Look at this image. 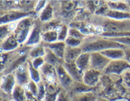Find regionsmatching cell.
<instances>
[{"label":"cell","mask_w":130,"mask_h":101,"mask_svg":"<svg viewBox=\"0 0 130 101\" xmlns=\"http://www.w3.org/2000/svg\"><path fill=\"white\" fill-rule=\"evenodd\" d=\"M45 47L47 48L48 49H50L55 54H56L58 57H59L60 58L63 59L64 57V53L65 49H66V43L64 41H56L54 43L51 44H43Z\"/></svg>","instance_id":"d6986e66"},{"label":"cell","mask_w":130,"mask_h":101,"mask_svg":"<svg viewBox=\"0 0 130 101\" xmlns=\"http://www.w3.org/2000/svg\"><path fill=\"white\" fill-rule=\"evenodd\" d=\"M48 2L46 1H38L35 3V6H34V11L35 13L37 14H40V12L42 11L44 7L46 6Z\"/></svg>","instance_id":"60d3db41"},{"label":"cell","mask_w":130,"mask_h":101,"mask_svg":"<svg viewBox=\"0 0 130 101\" xmlns=\"http://www.w3.org/2000/svg\"><path fill=\"white\" fill-rule=\"evenodd\" d=\"M26 101H42V100L38 99V98H35V99H27Z\"/></svg>","instance_id":"bcb514c9"},{"label":"cell","mask_w":130,"mask_h":101,"mask_svg":"<svg viewBox=\"0 0 130 101\" xmlns=\"http://www.w3.org/2000/svg\"><path fill=\"white\" fill-rule=\"evenodd\" d=\"M41 22L36 21L34 22V27H32L31 32L25 42V46L34 47L42 43V26L41 25Z\"/></svg>","instance_id":"5b68a950"},{"label":"cell","mask_w":130,"mask_h":101,"mask_svg":"<svg viewBox=\"0 0 130 101\" xmlns=\"http://www.w3.org/2000/svg\"><path fill=\"white\" fill-rule=\"evenodd\" d=\"M13 74L15 78L16 84L20 85V86L24 87V85L28 84L31 81L29 71H28V62L21 65V66H19L17 69H15L13 72Z\"/></svg>","instance_id":"30bf717a"},{"label":"cell","mask_w":130,"mask_h":101,"mask_svg":"<svg viewBox=\"0 0 130 101\" xmlns=\"http://www.w3.org/2000/svg\"><path fill=\"white\" fill-rule=\"evenodd\" d=\"M29 62L32 66L35 69H37V70H40L41 67L46 63L45 62L44 58H34V59H29Z\"/></svg>","instance_id":"74e56055"},{"label":"cell","mask_w":130,"mask_h":101,"mask_svg":"<svg viewBox=\"0 0 130 101\" xmlns=\"http://www.w3.org/2000/svg\"><path fill=\"white\" fill-rule=\"evenodd\" d=\"M111 60L108 59L100 52H93L90 55V68L93 70L103 72L108 66Z\"/></svg>","instance_id":"ba28073f"},{"label":"cell","mask_w":130,"mask_h":101,"mask_svg":"<svg viewBox=\"0 0 130 101\" xmlns=\"http://www.w3.org/2000/svg\"><path fill=\"white\" fill-rule=\"evenodd\" d=\"M53 17H54V8L51 3L48 2L46 6L38 15V19L41 23H46L53 20Z\"/></svg>","instance_id":"44dd1931"},{"label":"cell","mask_w":130,"mask_h":101,"mask_svg":"<svg viewBox=\"0 0 130 101\" xmlns=\"http://www.w3.org/2000/svg\"><path fill=\"white\" fill-rule=\"evenodd\" d=\"M11 99H12L13 101H26L27 98L25 90H24V87L16 84L13 91H12Z\"/></svg>","instance_id":"4316f807"},{"label":"cell","mask_w":130,"mask_h":101,"mask_svg":"<svg viewBox=\"0 0 130 101\" xmlns=\"http://www.w3.org/2000/svg\"><path fill=\"white\" fill-rule=\"evenodd\" d=\"M109 9L124 12H130V6L124 1H107L106 2Z\"/></svg>","instance_id":"d4e9b609"},{"label":"cell","mask_w":130,"mask_h":101,"mask_svg":"<svg viewBox=\"0 0 130 101\" xmlns=\"http://www.w3.org/2000/svg\"><path fill=\"white\" fill-rule=\"evenodd\" d=\"M24 88L26 90L29 91L35 97H38V83H34V81H30L28 84L24 85Z\"/></svg>","instance_id":"d590c367"},{"label":"cell","mask_w":130,"mask_h":101,"mask_svg":"<svg viewBox=\"0 0 130 101\" xmlns=\"http://www.w3.org/2000/svg\"><path fill=\"white\" fill-rule=\"evenodd\" d=\"M93 20H94L93 22V25L101 27L103 32H112V33L130 32V19L115 20L102 16H97L93 18Z\"/></svg>","instance_id":"7a4b0ae2"},{"label":"cell","mask_w":130,"mask_h":101,"mask_svg":"<svg viewBox=\"0 0 130 101\" xmlns=\"http://www.w3.org/2000/svg\"><path fill=\"white\" fill-rule=\"evenodd\" d=\"M59 93H46L44 99L42 101H56L57 100V96H58Z\"/></svg>","instance_id":"b9f144b4"},{"label":"cell","mask_w":130,"mask_h":101,"mask_svg":"<svg viewBox=\"0 0 130 101\" xmlns=\"http://www.w3.org/2000/svg\"><path fill=\"white\" fill-rule=\"evenodd\" d=\"M81 47H69L67 46L64 53L63 61L66 63H75L76 59L82 54Z\"/></svg>","instance_id":"9a60e30c"},{"label":"cell","mask_w":130,"mask_h":101,"mask_svg":"<svg viewBox=\"0 0 130 101\" xmlns=\"http://www.w3.org/2000/svg\"><path fill=\"white\" fill-rule=\"evenodd\" d=\"M128 70H130V64L125 59L114 60L110 62L103 73L107 75H120Z\"/></svg>","instance_id":"277c9868"},{"label":"cell","mask_w":130,"mask_h":101,"mask_svg":"<svg viewBox=\"0 0 130 101\" xmlns=\"http://www.w3.org/2000/svg\"><path fill=\"white\" fill-rule=\"evenodd\" d=\"M124 59L130 64V48H126V49H125Z\"/></svg>","instance_id":"7bdbcfd3"},{"label":"cell","mask_w":130,"mask_h":101,"mask_svg":"<svg viewBox=\"0 0 130 101\" xmlns=\"http://www.w3.org/2000/svg\"><path fill=\"white\" fill-rule=\"evenodd\" d=\"M45 95H46V87H45V83L42 81L38 83V92L37 98L42 101Z\"/></svg>","instance_id":"ab89813d"},{"label":"cell","mask_w":130,"mask_h":101,"mask_svg":"<svg viewBox=\"0 0 130 101\" xmlns=\"http://www.w3.org/2000/svg\"><path fill=\"white\" fill-rule=\"evenodd\" d=\"M63 23H61L60 21L59 20H51V21L44 23L43 28H42V31L43 32H46V31H52V30H57L58 31L59 28L61 27Z\"/></svg>","instance_id":"1f68e13d"},{"label":"cell","mask_w":130,"mask_h":101,"mask_svg":"<svg viewBox=\"0 0 130 101\" xmlns=\"http://www.w3.org/2000/svg\"><path fill=\"white\" fill-rule=\"evenodd\" d=\"M55 68H56V72H57V77H58L59 85L61 88H63V90L68 91L74 81L72 80L71 76L68 74V73L64 69L63 65L56 66Z\"/></svg>","instance_id":"8fae6325"},{"label":"cell","mask_w":130,"mask_h":101,"mask_svg":"<svg viewBox=\"0 0 130 101\" xmlns=\"http://www.w3.org/2000/svg\"><path fill=\"white\" fill-rule=\"evenodd\" d=\"M90 55L91 53L83 52L75 62L76 66L84 73L90 69Z\"/></svg>","instance_id":"ac0fdd59"},{"label":"cell","mask_w":130,"mask_h":101,"mask_svg":"<svg viewBox=\"0 0 130 101\" xmlns=\"http://www.w3.org/2000/svg\"><path fill=\"white\" fill-rule=\"evenodd\" d=\"M103 17L115 19V20H126L130 19V12H124V11H114L108 9L107 13L105 14Z\"/></svg>","instance_id":"603a6c76"},{"label":"cell","mask_w":130,"mask_h":101,"mask_svg":"<svg viewBox=\"0 0 130 101\" xmlns=\"http://www.w3.org/2000/svg\"><path fill=\"white\" fill-rule=\"evenodd\" d=\"M45 54H46V47L43 43H42L38 45L31 48L28 57H29V59H34L37 58H44Z\"/></svg>","instance_id":"83f0119b"},{"label":"cell","mask_w":130,"mask_h":101,"mask_svg":"<svg viewBox=\"0 0 130 101\" xmlns=\"http://www.w3.org/2000/svg\"><path fill=\"white\" fill-rule=\"evenodd\" d=\"M114 41L119 43L122 45L126 47V48H130V36H122L117 38H110Z\"/></svg>","instance_id":"8d00e7d4"},{"label":"cell","mask_w":130,"mask_h":101,"mask_svg":"<svg viewBox=\"0 0 130 101\" xmlns=\"http://www.w3.org/2000/svg\"><path fill=\"white\" fill-rule=\"evenodd\" d=\"M3 74V73H1V74H0V81H1V79H2Z\"/></svg>","instance_id":"c3c4849f"},{"label":"cell","mask_w":130,"mask_h":101,"mask_svg":"<svg viewBox=\"0 0 130 101\" xmlns=\"http://www.w3.org/2000/svg\"><path fill=\"white\" fill-rule=\"evenodd\" d=\"M16 86V81L13 73L3 74L0 81V91L6 96H11L15 87Z\"/></svg>","instance_id":"8992f818"},{"label":"cell","mask_w":130,"mask_h":101,"mask_svg":"<svg viewBox=\"0 0 130 101\" xmlns=\"http://www.w3.org/2000/svg\"><path fill=\"white\" fill-rule=\"evenodd\" d=\"M3 14H4V13H3V11H0V17H1V16H2V15H3Z\"/></svg>","instance_id":"681fc988"},{"label":"cell","mask_w":130,"mask_h":101,"mask_svg":"<svg viewBox=\"0 0 130 101\" xmlns=\"http://www.w3.org/2000/svg\"><path fill=\"white\" fill-rule=\"evenodd\" d=\"M34 20L30 16L20 19L15 23L12 34L15 36V39L17 40L20 44H22L24 43L25 44L32 28L34 27Z\"/></svg>","instance_id":"3957f363"},{"label":"cell","mask_w":130,"mask_h":101,"mask_svg":"<svg viewBox=\"0 0 130 101\" xmlns=\"http://www.w3.org/2000/svg\"><path fill=\"white\" fill-rule=\"evenodd\" d=\"M12 32H13V29H12V28H11V23L0 25V44H1L8 36H10L12 33Z\"/></svg>","instance_id":"4dcf8cb0"},{"label":"cell","mask_w":130,"mask_h":101,"mask_svg":"<svg viewBox=\"0 0 130 101\" xmlns=\"http://www.w3.org/2000/svg\"><path fill=\"white\" fill-rule=\"evenodd\" d=\"M77 4V1H61L60 8L62 15L65 18L72 17L74 15Z\"/></svg>","instance_id":"e0dca14e"},{"label":"cell","mask_w":130,"mask_h":101,"mask_svg":"<svg viewBox=\"0 0 130 101\" xmlns=\"http://www.w3.org/2000/svg\"><path fill=\"white\" fill-rule=\"evenodd\" d=\"M3 93H2V91H0V101H3L4 100V99H5L6 98V97H3Z\"/></svg>","instance_id":"f6af8a7d"},{"label":"cell","mask_w":130,"mask_h":101,"mask_svg":"<svg viewBox=\"0 0 130 101\" xmlns=\"http://www.w3.org/2000/svg\"><path fill=\"white\" fill-rule=\"evenodd\" d=\"M28 71H29V75H30V79L31 81H34L36 83H39L42 82V75L39 70H37L34 66H32L29 59L28 61Z\"/></svg>","instance_id":"f546056e"},{"label":"cell","mask_w":130,"mask_h":101,"mask_svg":"<svg viewBox=\"0 0 130 101\" xmlns=\"http://www.w3.org/2000/svg\"><path fill=\"white\" fill-rule=\"evenodd\" d=\"M103 72L93 70V69H89L84 73L83 76V83L91 87H96L98 83H99L101 76Z\"/></svg>","instance_id":"7c38bea8"},{"label":"cell","mask_w":130,"mask_h":101,"mask_svg":"<svg viewBox=\"0 0 130 101\" xmlns=\"http://www.w3.org/2000/svg\"><path fill=\"white\" fill-rule=\"evenodd\" d=\"M42 75V81L44 83L49 84H59L58 77H57L56 68L50 64L45 63L40 69Z\"/></svg>","instance_id":"52a82bcc"},{"label":"cell","mask_w":130,"mask_h":101,"mask_svg":"<svg viewBox=\"0 0 130 101\" xmlns=\"http://www.w3.org/2000/svg\"><path fill=\"white\" fill-rule=\"evenodd\" d=\"M15 52V51H14ZM14 52L0 53V74L4 73L15 55Z\"/></svg>","instance_id":"484cf974"},{"label":"cell","mask_w":130,"mask_h":101,"mask_svg":"<svg viewBox=\"0 0 130 101\" xmlns=\"http://www.w3.org/2000/svg\"><path fill=\"white\" fill-rule=\"evenodd\" d=\"M56 101H71V96L67 91H65L63 88H61L59 95L57 96Z\"/></svg>","instance_id":"f35d334b"},{"label":"cell","mask_w":130,"mask_h":101,"mask_svg":"<svg viewBox=\"0 0 130 101\" xmlns=\"http://www.w3.org/2000/svg\"><path fill=\"white\" fill-rule=\"evenodd\" d=\"M81 49L83 52H103L104 50L109 49V48H125L122 44L114 41L111 39L103 37L100 36H89L84 40L81 44Z\"/></svg>","instance_id":"6da1fadb"},{"label":"cell","mask_w":130,"mask_h":101,"mask_svg":"<svg viewBox=\"0 0 130 101\" xmlns=\"http://www.w3.org/2000/svg\"><path fill=\"white\" fill-rule=\"evenodd\" d=\"M83 41L84 40H82L76 39V38L72 37V36H68L66 40H65V43H66V45L69 47H80Z\"/></svg>","instance_id":"836d02e7"},{"label":"cell","mask_w":130,"mask_h":101,"mask_svg":"<svg viewBox=\"0 0 130 101\" xmlns=\"http://www.w3.org/2000/svg\"><path fill=\"white\" fill-rule=\"evenodd\" d=\"M96 89L97 87H89L87 85H85L83 82H73L68 92L69 93L70 95H73L76 94H80V93L90 92V91L96 92Z\"/></svg>","instance_id":"2e32d148"},{"label":"cell","mask_w":130,"mask_h":101,"mask_svg":"<svg viewBox=\"0 0 130 101\" xmlns=\"http://www.w3.org/2000/svg\"><path fill=\"white\" fill-rule=\"evenodd\" d=\"M69 26L67 24L63 23L61 27L58 29V40L59 41H64L68 36Z\"/></svg>","instance_id":"d6a6232c"},{"label":"cell","mask_w":130,"mask_h":101,"mask_svg":"<svg viewBox=\"0 0 130 101\" xmlns=\"http://www.w3.org/2000/svg\"><path fill=\"white\" fill-rule=\"evenodd\" d=\"M101 54H103L105 57H107L111 61L121 60V59H124L125 48H109V49L101 52Z\"/></svg>","instance_id":"ffe728a7"},{"label":"cell","mask_w":130,"mask_h":101,"mask_svg":"<svg viewBox=\"0 0 130 101\" xmlns=\"http://www.w3.org/2000/svg\"><path fill=\"white\" fill-rule=\"evenodd\" d=\"M68 36H72V37L76 38V39L82 40H84L85 38H86V36L84 35L79 29H76V28H70V27H69Z\"/></svg>","instance_id":"e575fe53"},{"label":"cell","mask_w":130,"mask_h":101,"mask_svg":"<svg viewBox=\"0 0 130 101\" xmlns=\"http://www.w3.org/2000/svg\"><path fill=\"white\" fill-rule=\"evenodd\" d=\"M20 46L17 40L13 34H11L0 44V53H11L15 51Z\"/></svg>","instance_id":"4fadbf2b"},{"label":"cell","mask_w":130,"mask_h":101,"mask_svg":"<svg viewBox=\"0 0 130 101\" xmlns=\"http://www.w3.org/2000/svg\"><path fill=\"white\" fill-rule=\"evenodd\" d=\"M96 101H109L108 99H104V98H102V97H99V98L97 99Z\"/></svg>","instance_id":"ee69618b"},{"label":"cell","mask_w":130,"mask_h":101,"mask_svg":"<svg viewBox=\"0 0 130 101\" xmlns=\"http://www.w3.org/2000/svg\"><path fill=\"white\" fill-rule=\"evenodd\" d=\"M45 62L47 64H50L53 66H58L60 65H63L64 61L63 59L60 58L59 57H58L56 54H55L50 49H48L47 48H46V54L44 56Z\"/></svg>","instance_id":"7402d4cb"},{"label":"cell","mask_w":130,"mask_h":101,"mask_svg":"<svg viewBox=\"0 0 130 101\" xmlns=\"http://www.w3.org/2000/svg\"><path fill=\"white\" fill-rule=\"evenodd\" d=\"M63 67L74 82H83L84 72L76 66L75 63H63Z\"/></svg>","instance_id":"5bb4252c"},{"label":"cell","mask_w":130,"mask_h":101,"mask_svg":"<svg viewBox=\"0 0 130 101\" xmlns=\"http://www.w3.org/2000/svg\"><path fill=\"white\" fill-rule=\"evenodd\" d=\"M120 101H127V100H120Z\"/></svg>","instance_id":"f907efd6"},{"label":"cell","mask_w":130,"mask_h":101,"mask_svg":"<svg viewBox=\"0 0 130 101\" xmlns=\"http://www.w3.org/2000/svg\"><path fill=\"white\" fill-rule=\"evenodd\" d=\"M70 96L71 101H96L97 99L99 98L97 93L93 91L80 93V94H76Z\"/></svg>","instance_id":"cb8c5ba5"},{"label":"cell","mask_w":130,"mask_h":101,"mask_svg":"<svg viewBox=\"0 0 130 101\" xmlns=\"http://www.w3.org/2000/svg\"><path fill=\"white\" fill-rule=\"evenodd\" d=\"M58 41V31L52 30L42 32V43L51 44Z\"/></svg>","instance_id":"f1b7e54d"},{"label":"cell","mask_w":130,"mask_h":101,"mask_svg":"<svg viewBox=\"0 0 130 101\" xmlns=\"http://www.w3.org/2000/svg\"><path fill=\"white\" fill-rule=\"evenodd\" d=\"M30 16L28 12L20 11H11L5 12L1 17H0V25L4 24H11V23L18 22L19 20L24 18Z\"/></svg>","instance_id":"9c48e42d"},{"label":"cell","mask_w":130,"mask_h":101,"mask_svg":"<svg viewBox=\"0 0 130 101\" xmlns=\"http://www.w3.org/2000/svg\"><path fill=\"white\" fill-rule=\"evenodd\" d=\"M3 101H13L12 99H7V98H5L4 99V100Z\"/></svg>","instance_id":"7dc6e473"}]
</instances>
